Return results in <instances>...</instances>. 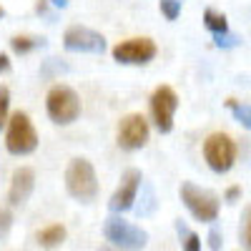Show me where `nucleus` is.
<instances>
[{
    "instance_id": "obj_4",
    "label": "nucleus",
    "mask_w": 251,
    "mask_h": 251,
    "mask_svg": "<svg viewBox=\"0 0 251 251\" xmlns=\"http://www.w3.org/2000/svg\"><path fill=\"white\" fill-rule=\"evenodd\" d=\"M181 201L191 211V216L201 224H214L219 219V208H221L219 199L211 191H206V188H201L191 181L181 183Z\"/></svg>"
},
{
    "instance_id": "obj_19",
    "label": "nucleus",
    "mask_w": 251,
    "mask_h": 251,
    "mask_svg": "<svg viewBox=\"0 0 251 251\" xmlns=\"http://www.w3.org/2000/svg\"><path fill=\"white\" fill-rule=\"evenodd\" d=\"M158 5L166 20H176L181 15V0H158Z\"/></svg>"
},
{
    "instance_id": "obj_11",
    "label": "nucleus",
    "mask_w": 251,
    "mask_h": 251,
    "mask_svg": "<svg viewBox=\"0 0 251 251\" xmlns=\"http://www.w3.org/2000/svg\"><path fill=\"white\" fill-rule=\"evenodd\" d=\"M141 181H143V176H141L138 169H128L121 176V183H118V188L113 191V196L108 201L113 214H123V211H128V208H133V201H136V194L141 188Z\"/></svg>"
},
{
    "instance_id": "obj_26",
    "label": "nucleus",
    "mask_w": 251,
    "mask_h": 251,
    "mask_svg": "<svg viewBox=\"0 0 251 251\" xmlns=\"http://www.w3.org/2000/svg\"><path fill=\"white\" fill-rule=\"evenodd\" d=\"M50 3H53V8H68V0H50Z\"/></svg>"
},
{
    "instance_id": "obj_22",
    "label": "nucleus",
    "mask_w": 251,
    "mask_h": 251,
    "mask_svg": "<svg viewBox=\"0 0 251 251\" xmlns=\"http://www.w3.org/2000/svg\"><path fill=\"white\" fill-rule=\"evenodd\" d=\"M10 228H13V214L8 208H0V239H5Z\"/></svg>"
},
{
    "instance_id": "obj_12",
    "label": "nucleus",
    "mask_w": 251,
    "mask_h": 251,
    "mask_svg": "<svg viewBox=\"0 0 251 251\" xmlns=\"http://www.w3.org/2000/svg\"><path fill=\"white\" fill-rule=\"evenodd\" d=\"M35 188V171L28 169V166H20V169L13 171V178H10V191H8V203L10 206H23L30 194Z\"/></svg>"
},
{
    "instance_id": "obj_7",
    "label": "nucleus",
    "mask_w": 251,
    "mask_h": 251,
    "mask_svg": "<svg viewBox=\"0 0 251 251\" xmlns=\"http://www.w3.org/2000/svg\"><path fill=\"white\" fill-rule=\"evenodd\" d=\"M149 108H151V118L156 123L158 133H171L174 128V116H176V108H178V96L171 86H158L153 93H151V100H149Z\"/></svg>"
},
{
    "instance_id": "obj_3",
    "label": "nucleus",
    "mask_w": 251,
    "mask_h": 251,
    "mask_svg": "<svg viewBox=\"0 0 251 251\" xmlns=\"http://www.w3.org/2000/svg\"><path fill=\"white\" fill-rule=\"evenodd\" d=\"M5 149L13 156H28L38 149V133L33 128V121L28 113L18 111L8 121V131H5Z\"/></svg>"
},
{
    "instance_id": "obj_13",
    "label": "nucleus",
    "mask_w": 251,
    "mask_h": 251,
    "mask_svg": "<svg viewBox=\"0 0 251 251\" xmlns=\"http://www.w3.org/2000/svg\"><path fill=\"white\" fill-rule=\"evenodd\" d=\"M66 241V226L63 224H50L46 228H40L38 231V244L43 249H55Z\"/></svg>"
},
{
    "instance_id": "obj_15",
    "label": "nucleus",
    "mask_w": 251,
    "mask_h": 251,
    "mask_svg": "<svg viewBox=\"0 0 251 251\" xmlns=\"http://www.w3.org/2000/svg\"><path fill=\"white\" fill-rule=\"evenodd\" d=\"M46 46V40L43 38H35V35H15L10 40V48L18 53V55H23V53H30L35 48H43Z\"/></svg>"
},
{
    "instance_id": "obj_9",
    "label": "nucleus",
    "mask_w": 251,
    "mask_h": 251,
    "mask_svg": "<svg viewBox=\"0 0 251 251\" xmlns=\"http://www.w3.org/2000/svg\"><path fill=\"white\" fill-rule=\"evenodd\" d=\"M156 58V43L151 38H128L113 48V60L123 66H146Z\"/></svg>"
},
{
    "instance_id": "obj_28",
    "label": "nucleus",
    "mask_w": 251,
    "mask_h": 251,
    "mask_svg": "<svg viewBox=\"0 0 251 251\" xmlns=\"http://www.w3.org/2000/svg\"><path fill=\"white\" fill-rule=\"evenodd\" d=\"M0 18H3V8H0Z\"/></svg>"
},
{
    "instance_id": "obj_27",
    "label": "nucleus",
    "mask_w": 251,
    "mask_h": 251,
    "mask_svg": "<svg viewBox=\"0 0 251 251\" xmlns=\"http://www.w3.org/2000/svg\"><path fill=\"white\" fill-rule=\"evenodd\" d=\"M98 251H128V249H121V246H113L111 244V246H100Z\"/></svg>"
},
{
    "instance_id": "obj_16",
    "label": "nucleus",
    "mask_w": 251,
    "mask_h": 251,
    "mask_svg": "<svg viewBox=\"0 0 251 251\" xmlns=\"http://www.w3.org/2000/svg\"><path fill=\"white\" fill-rule=\"evenodd\" d=\"M176 231H178V236H181V249H183V251H201V239H199V234H194L181 219L176 221Z\"/></svg>"
},
{
    "instance_id": "obj_8",
    "label": "nucleus",
    "mask_w": 251,
    "mask_h": 251,
    "mask_svg": "<svg viewBox=\"0 0 251 251\" xmlns=\"http://www.w3.org/2000/svg\"><path fill=\"white\" fill-rule=\"evenodd\" d=\"M149 121H146L141 113H128L123 116L118 123V133L116 141L123 151H138L149 143Z\"/></svg>"
},
{
    "instance_id": "obj_6",
    "label": "nucleus",
    "mask_w": 251,
    "mask_h": 251,
    "mask_svg": "<svg viewBox=\"0 0 251 251\" xmlns=\"http://www.w3.org/2000/svg\"><path fill=\"white\" fill-rule=\"evenodd\" d=\"M203 158L208 169L216 174H226L236 163V143L228 133H211L203 141Z\"/></svg>"
},
{
    "instance_id": "obj_5",
    "label": "nucleus",
    "mask_w": 251,
    "mask_h": 251,
    "mask_svg": "<svg viewBox=\"0 0 251 251\" xmlns=\"http://www.w3.org/2000/svg\"><path fill=\"white\" fill-rule=\"evenodd\" d=\"M103 236L106 241H111L113 246L128 249V251H141L146 244H149V234L138 228L136 224L126 221L121 216H108L106 224H103Z\"/></svg>"
},
{
    "instance_id": "obj_23",
    "label": "nucleus",
    "mask_w": 251,
    "mask_h": 251,
    "mask_svg": "<svg viewBox=\"0 0 251 251\" xmlns=\"http://www.w3.org/2000/svg\"><path fill=\"white\" fill-rule=\"evenodd\" d=\"M221 246H224L221 231L216 226H211V231H208V249H211V251H221Z\"/></svg>"
},
{
    "instance_id": "obj_2",
    "label": "nucleus",
    "mask_w": 251,
    "mask_h": 251,
    "mask_svg": "<svg viewBox=\"0 0 251 251\" xmlns=\"http://www.w3.org/2000/svg\"><path fill=\"white\" fill-rule=\"evenodd\" d=\"M46 111H48L53 123L68 126L80 116V98L71 86L58 83V86H53L48 91V96H46Z\"/></svg>"
},
{
    "instance_id": "obj_1",
    "label": "nucleus",
    "mask_w": 251,
    "mask_h": 251,
    "mask_svg": "<svg viewBox=\"0 0 251 251\" xmlns=\"http://www.w3.org/2000/svg\"><path fill=\"white\" fill-rule=\"evenodd\" d=\"M66 188L68 194L80 201L91 203L98 194V181H96V169L88 158H73L66 169Z\"/></svg>"
},
{
    "instance_id": "obj_14",
    "label": "nucleus",
    "mask_w": 251,
    "mask_h": 251,
    "mask_svg": "<svg viewBox=\"0 0 251 251\" xmlns=\"http://www.w3.org/2000/svg\"><path fill=\"white\" fill-rule=\"evenodd\" d=\"M203 25L211 30L214 35L228 33V20H226V15L219 13V10H214V8H206V10H203Z\"/></svg>"
},
{
    "instance_id": "obj_17",
    "label": "nucleus",
    "mask_w": 251,
    "mask_h": 251,
    "mask_svg": "<svg viewBox=\"0 0 251 251\" xmlns=\"http://www.w3.org/2000/svg\"><path fill=\"white\" fill-rule=\"evenodd\" d=\"M226 108L234 113V118L244 126V128L251 131V106L249 103H239V100H226Z\"/></svg>"
},
{
    "instance_id": "obj_21",
    "label": "nucleus",
    "mask_w": 251,
    "mask_h": 251,
    "mask_svg": "<svg viewBox=\"0 0 251 251\" xmlns=\"http://www.w3.org/2000/svg\"><path fill=\"white\" fill-rule=\"evenodd\" d=\"M239 35H234V33H219V35H214V43L219 46V48H236L239 46Z\"/></svg>"
},
{
    "instance_id": "obj_10",
    "label": "nucleus",
    "mask_w": 251,
    "mask_h": 251,
    "mask_svg": "<svg viewBox=\"0 0 251 251\" xmlns=\"http://www.w3.org/2000/svg\"><path fill=\"white\" fill-rule=\"evenodd\" d=\"M63 46L71 53H103L106 50V38L86 25H71L63 33Z\"/></svg>"
},
{
    "instance_id": "obj_18",
    "label": "nucleus",
    "mask_w": 251,
    "mask_h": 251,
    "mask_svg": "<svg viewBox=\"0 0 251 251\" xmlns=\"http://www.w3.org/2000/svg\"><path fill=\"white\" fill-rule=\"evenodd\" d=\"M239 239H241V246H244V251H251V203L244 208V214H241Z\"/></svg>"
},
{
    "instance_id": "obj_20",
    "label": "nucleus",
    "mask_w": 251,
    "mask_h": 251,
    "mask_svg": "<svg viewBox=\"0 0 251 251\" xmlns=\"http://www.w3.org/2000/svg\"><path fill=\"white\" fill-rule=\"evenodd\" d=\"M8 108H10V91L5 86H0V128L8 126V121H10Z\"/></svg>"
},
{
    "instance_id": "obj_24",
    "label": "nucleus",
    "mask_w": 251,
    "mask_h": 251,
    "mask_svg": "<svg viewBox=\"0 0 251 251\" xmlns=\"http://www.w3.org/2000/svg\"><path fill=\"white\" fill-rule=\"evenodd\" d=\"M239 196H241V186H228V188H226V201H228V203H234Z\"/></svg>"
},
{
    "instance_id": "obj_25",
    "label": "nucleus",
    "mask_w": 251,
    "mask_h": 251,
    "mask_svg": "<svg viewBox=\"0 0 251 251\" xmlns=\"http://www.w3.org/2000/svg\"><path fill=\"white\" fill-rule=\"evenodd\" d=\"M8 71H10V60L5 53H0V73H8Z\"/></svg>"
}]
</instances>
